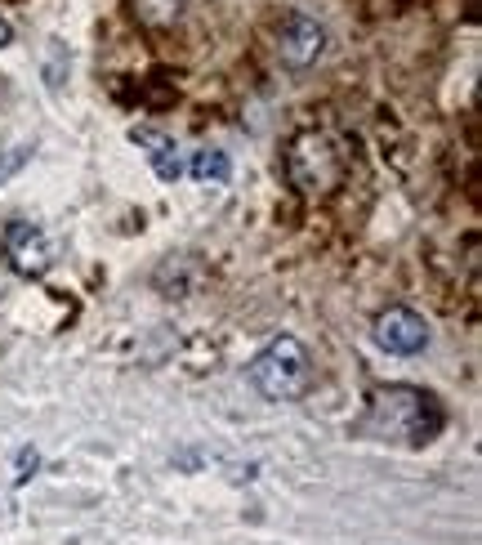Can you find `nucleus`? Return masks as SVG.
<instances>
[{
    "instance_id": "nucleus-9",
    "label": "nucleus",
    "mask_w": 482,
    "mask_h": 545,
    "mask_svg": "<svg viewBox=\"0 0 482 545\" xmlns=\"http://www.w3.org/2000/svg\"><path fill=\"white\" fill-rule=\"evenodd\" d=\"M36 465H41V456H36L32 447H23V452H18V474H14V483H27V478L36 474Z\"/></svg>"
},
{
    "instance_id": "nucleus-6",
    "label": "nucleus",
    "mask_w": 482,
    "mask_h": 545,
    "mask_svg": "<svg viewBox=\"0 0 482 545\" xmlns=\"http://www.w3.org/2000/svg\"><path fill=\"white\" fill-rule=\"evenodd\" d=\"M326 45V32L317 18L308 14H286L282 27H277V54H282L286 68H308V63H317V54H322Z\"/></svg>"
},
{
    "instance_id": "nucleus-1",
    "label": "nucleus",
    "mask_w": 482,
    "mask_h": 545,
    "mask_svg": "<svg viewBox=\"0 0 482 545\" xmlns=\"http://www.w3.org/2000/svg\"><path fill=\"white\" fill-rule=\"evenodd\" d=\"M358 429L375 443L420 447L442 429V407L416 385H384L371 394V407H366Z\"/></svg>"
},
{
    "instance_id": "nucleus-4",
    "label": "nucleus",
    "mask_w": 482,
    "mask_h": 545,
    "mask_svg": "<svg viewBox=\"0 0 482 545\" xmlns=\"http://www.w3.org/2000/svg\"><path fill=\"white\" fill-rule=\"evenodd\" d=\"M0 251H5V264H9V269H14L18 277H41V273H50V264H54L50 237H45L36 224H27V219H14V224H5Z\"/></svg>"
},
{
    "instance_id": "nucleus-7",
    "label": "nucleus",
    "mask_w": 482,
    "mask_h": 545,
    "mask_svg": "<svg viewBox=\"0 0 482 545\" xmlns=\"http://www.w3.org/2000/svg\"><path fill=\"white\" fill-rule=\"evenodd\" d=\"M130 139L139 143V148H148V161L152 170H157V179H166V184H175L183 175V161H179V143L170 135H161V130H148V126H134Z\"/></svg>"
},
{
    "instance_id": "nucleus-5",
    "label": "nucleus",
    "mask_w": 482,
    "mask_h": 545,
    "mask_svg": "<svg viewBox=\"0 0 482 545\" xmlns=\"http://www.w3.org/2000/svg\"><path fill=\"white\" fill-rule=\"evenodd\" d=\"M375 344L384 353H393V358H416L424 344H429V327H424V318L416 309L393 304V309H384L375 318Z\"/></svg>"
},
{
    "instance_id": "nucleus-10",
    "label": "nucleus",
    "mask_w": 482,
    "mask_h": 545,
    "mask_svg": "<svg viewBox=\"0 0 482 545\" xmlns=\"http://www.w3.org/2000/svg\"><path fill=\"white\" fill-rule=\"evenodd\" d=\"M27 157H32V148H27V143H23V148H9V157L0 161V179H9V175H14V170L23 166Z\"/></svg>"
},
{
    "instance_id": "nucleus-11",
    "label": "nucleus",
    "mask_w": 482,
    "mask_h": 545,
    "mask_svg": "<svg viewBox=\"0 0 482 545\" xmlns=\"http://www.w3.org/2000/svg\"><path fill=\"white\" fill-rule=\"evenodd\" d=\"M9 41H14V27H9V23H5V18H0V50H5V45H9Z\"/></svg>"
},
{
    "instance_id": "nucleus-2",
    "label": "nucleus",
    "mask_w": 482,
    "mask_h": 545,
    "mask_svg": "<svg viewBox=\"0 0 482 545\" xmlns=\"http://www.w3.org/2000/svg\"><path fill=\"white\" fill-rule=\"evenodd\" d=\"M308 376H313V362H308V349L295 336H277L268 340L264 349L250 358V385L268 398V403H291L308 389Z\"/></svg>"
},
{
    "instance_id": "nucleus-8",
    "label": "nucleus",
    "mask_w": 482,
    "mask_h": 545,
    "mask_svg": "<svg viewBox=\"0 0 482 545\" xmlns=\"http://www.w3.org/2000/svg\"><path fill=\"white\" fill-rule=\"evenodd\" d=\"M192 179L206 184V188H224L228 179H233V161H228V152H219V148L192 152Z\"/></svg>"
},
{
    "instance_id": "nucleus-3",
    "label": "nucleus",
    "mask_w": 482,
    "mask_h": 545,
    "mask_svg": "<svg viewBox=\"0 0 482 545\" xmlns=\"http://www.w3.org/2000/svg\"><path fill=\"white\" fill-rule=\"evenodd\" d=\"M286 179L308 197L331 193L340 184V152H335V143L317 135V130H300L291 139V148H286Z\"/></svg>"
}]
</instances>
